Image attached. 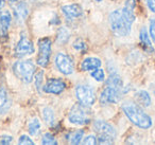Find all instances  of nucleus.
<instances>
[{
  "mask_svg": "<svg viewBox=\"0 0 155 145\" xmlns=\"http://www.w3.org/2000/svg\"><path fill=\"white\" fill-rule=\"evenodd\" d=\"M12 141H13V138H12L11 136H8V134L0 136V144H3V145L11 144Z\"/></svg>",
  "mask_w": 155,
  "mask_h": 145,
  "instance_id": "cd10ccee",
  "label": "nucleus"
},
{
  "mask_svg": "<svg viewBox=\"0 0 155 145\" xmlns=\"http://www.w3.org/2000/svg\"><path fill=\"white\" fill-rule=\"evenodd\" d=\"M18 144H20V145H25V144L34 145V142L31 140L30 137L26 136V134H22V136L19 138V140H18Z\"/></svg>",
  "mask_w": 155,
  "mask_h": 145,
  "instance_id": "bb28decb",
  "label": "nucleus"
},
{
  "mask_svg": "<svg viewBox=\"0 0 155 145\" xmlns=\"http://www.w3.org/2000/svg\"><path fill=\"white\" fill-rule=\"evenodd\" d=\"M41 125L39 120L37 119V118H34V119L29 123V132H30V134H32V136H36L39 132V130H41Z\"/></svg>",
  "mask_w": 155,
  "mask_h": 145,
  "instance_id": "4be33fe9",
  "label": "nucleus"
},
{
  "mask_svg": "<svg viewBox=\"0 0 155 145\" xmlns=\"http://www.w3.org/2000/svg\"><path fill=\"white\" fill-rule=\"evenodd\" d=\"M122 110L127 118L137 127L141 129H149L152 126V119L147 114L140 106L132 102H127L122 104Z\"/></svg>",
  "mask_w": 155,
  "mask_h": 145,
  "instance_id": "7ed1b4c3",
  "label": "nucleus"
},
{
  "mask_svg": "<svg viewBox=\"0 0 155 145\" xmlns=\"http://www.w3.org/2000/svg\"><path fill=\"white\" fill-rule=\"evenodd\" d=\"M122 89L123 83L120 75L116 72H112L100 94V103L104 105L118 103L122 96Z\"/></svg>",
  "mask_w": 155,
  "mask_h": 145,
  "instance_id": "f03ea898",
  "label": "nucleus"
},
{
  "mask_svg": "<svg viewBox=\"0 0 155 145\" xmlns=\"http://www.w3.org/2000/svg\"><path fill=\"white\" fill-rule=\"evenodd\" d=\"M135 98H136V101H137L138 104H139L140 106L149 107L151 105L150 94H149L146 90H139V91H137L135 94Z\"/></svg>",
  "mask_w": 155,
  "mask_h": 145,
  "instance_id": "a211bd4d",
  "label": "nucleus"
},
{
  "mask_svg": "<svg viewBox=\"0 0 155 145\" xmlns=\"http://www.w3.org/2000/svg\"><path fill=\"white\" fill-rule=\"evenodd\" d=\"M5 0H0V11L5 8Z\"/></svg>",
  "mask_w": 155,
  "mask_h": 145,
  "instance_id": "2f4dec72",
  "label": "nucleus"
},
{
  "mask_svg": "<svg viewBox=\"0 0 155 145\" xmlns=\"http://www.w3.org/2000/svg\"><path fill=\"white\" fill-rule=\"evenodd\" d=\"M75 95L81 104L91 106L96 102V93L94 88L88 85H78L75 87Z\"/></svg>",
  "mask_w": 155,
  "mask_h": 145,
  "instance_id": "0eeeda50",
  "label": "nucleus"
},
{
  "mask_svg": "<svg viewBox=\"0 0 155 145\" xmlns=\"http://www.w3.org/2000/svg\"><path fill=\"white\" fill-rule=\"evenodd\" d=\"M73 48H74L75 50H78V51H85V50L87 49L85 41L81 38L77 39V40L73 43Z\"/></svg>",
  "mask_w": 155,
  "mask_h": 145,
  "instance_id": "393cba45",
  "label": "nucleus"
},
{
  "mask_svg": "<svg viewBox=\"0 0 155 145\" xmlns=\"http://www.w3.org/2000/svg\"><path fill=\"white\" fill-rule=\"evenodd\" d=\"M135 0H127L121 10H115L108 16L110 26L113 33L117 36H127L131 33L132 26L136 19L134 10Z\"/></svg>",
  "mask_w": 155,
  "mask_h": 145,
  "instance_id": "f257e3e1",
  "label": "nucleus"
},
{
  "mask_svg": "<svg viewBox=\"0 0 155 145\" xmlns=\"http://www.w3.org/2000/svg\"><path fill=\"white\" fill-rule=\"evenodd\" d=\"M62 11L64 13L65 17L68 19H74V18L81 17L83 15V9L80 5H67L62 8Z\"/></svg>",
  "mask_w": 155,
  "mask_h": 145,
  "instance_id": "f8f14e48",
  "label": "nucleus"
},
{
  "mask_svg": "<svg viewBox=\"0 0 155 145\" xmlns=\"http://www.w3.org/2000/svg\"><path fill=\"white\" fill-rule=\"evenodd\" d=\"M94 129L98 134L97 142L99 144H112L116 139V130L110 124L104 121H96L94 123Z\"/></svg>",
  "mask_w": 155,
  "mask_h": 145,
  "instance_id": "20e7f679",
  "label": "nucleus"
},
{
  "mask_svg": "<svg viewBox=\"0 0 155 145\" xmlns=\"http://www.w3.org/2000/svg\"><path fill=\"white\" fill-rule=\"evenodd\" d=\"M139 41H140V46L142 47V49L147 52V53H155V50L152 46L151 43V39L148 36V32L144 28H142L140 30L139 33Z\"/></svg>",
  "mask_w": 155,
  "mask_h": 145,
  "instance_id": "4468645a",
  "label": "nucleus"
},
{
  "mask_svg": "<svg viewBox=\"0 0 155 145\" xmlns=\"http://www.w3.org/2000/svg\"><path fill=\"white\" fill-rule=\"evenodd\" d=\"M83 143L87 145H93V144H97L98 142H97V138H96L95 136H93V134H91V136L86 137V138L84 139Z\"/></svg>",
  "mask_w": 155,
  "mask_h": 145,
  "instance_id": "c756f323",
  "label": "nucleus"
},
{
  "mask_svg": "<svg viewBox=\"0 0 155 145\" xmlns=\"http://www.w3.org/2000/svg\"><path fill=\"white\" fill-rule=\"evenodd\" d=\"M91 75V77L95 79L97 82H103L104 79H105V73L100 68H97V69H95V70H93Z\"/></svg>",
  "mask_w": 155,
  "mask_h": 145,
  "instance_id": "b1692460",
  "label": "nucleus"
},
{
  "mask_svg": "<svg viewBox=\"0 0 155 145\" xmlns=\"http://www.w3.org/2000/svg\"><path fill=\"white\" fill-rule=\"evenodd\" d=\"M43 115H44V120H45L48 125H50V126L54 125L55 118H54V112L51 108L45 107V108L43 109Z\"/></svg>",
  "mask_w": 155,
  "mask_h": 145,
  "instance_id": "412c9836",
  "label": "nucleus"
},
{
  "mask_svg": "<svg viewBox=\"0 0 155 145\" xmlns=\"http://www.w3.org/2000/svg\"><path fill=\"white\" fill-rule=\"evenodd\" d=\"M68 120L70 123L75 125H86L91 122V110L88 106L83 104H75L72 106L68 115Z\"/></svg>",
  "mask_w": 155,
  "mask_h": 145,
  "instance_id": "423d86ee",
  "label": "nucleus"
},
{
  "mask_svg": "<svg viewBox=\"0 0 155 145\" xmlns=\"http://www.w3.org/2000/svg\"><path fill=\"white\" fill-rule=\"evenodd\" d=\"M66 88V84L58 79H50L47 81L46 85L44 86V91L47 93L52 94H60Z\"/></svg>",
  "mask_w": 155,
  "mask_h": 145,
  "instance_id": "9b49d317",
  "label": "nucleus"
},
{
  "mask_svg": "<svg viewBox=\"0 0 155 145\" xmlns=\"http://www.w3.org/2000/svg\"><path fill=\"white\" fill-rule=\"evenodd\" d=\"M13 71L20 81H22L26 84H29L32 82L33 76H34L35 65L33 64V62L29 60H18L14 64Z\"/></svg>",
  "mask_w": 155,
  "mask_h": 145,
  "instance_id": "39448f33",
  "label": "nucleus"
},
{
  "mask_svg": "<svg viewBox=\"0 0 155 145\" xmlns=\"http://www.w3.org/2000/svg\"><path fill=\"white\" fill-rule=\"evenodd\" d=\"M12 21V16L10 12H0V38H5L8 35V30Z\"/></svg>",
  "mask_w": 155,
  "mask_h": 145,
  "instance_id": "ddd939ff",
  "label": "nucleus"
},
{
  "mask_svg": "<svg viewBox=\"0 0 155 145\" xmlns=\"http://www.w3.org/2000/svg\"><path fill=\"white\" fill-rule=\"evenodd\" d=\"M69 37H70V32L67 28H61L58 31V36H56V43L60 45H64L68 41Z\"/></svg>",
  "mask_w": 155,
  "mask_h": 145,
  "instance_id": "aec40b11",
  "label": "nucleus"
},
{
  "mask_svg": "<svg viewBox=\"0 0 155 145\" xmlns=\"http://www.w3.org/2000/svg\"><path fill=\"white\" fill-rule=\"evenodd\" d=\"M35 51L33 43L25 35H21L19 41L17 43L15 48V56L17 57H24L27 55H31Z\"/></svg>",
  "mask_w": 155,
  "mask_h": 145,
  "instance_id": "9d476101",
  "label": "nucleus"
},
{
  "mask_svg": "<svg viewBox=\"0 0 155 145\" xmlns=\"http://www.w3.org/2000/svg\"><path fill=\"white\" fill-rule=\"evenodd\" d=\"M102 65L101 60L97 57H87L81 64V69L84 71H93L97 68H100Z\"/></svg>",
  "mask_w": 155,
  "mask_h": 145,
  "instance_id": "2eb2a0df",
  "label": "nucleus"
},
{
  "mask_svg": "<svg viewBox=\"0 0 155 145\" xmlns=\"http://www.w3.org/2000/svg\"><path fill=\"white\" fill-rule=\"evenodd\" d=\"M9 1H11V2H15L16 0H9Z\"/></svg>",
  "mask_w": 155,
  "mask_h": 145,
  "instance_id": "473e14b6",
  "label": "nucleus"
},
{
  "mask_svg": "<svg viewBox=\"0 0 155 145\" xmlns=\"http://www.w3.org/2000/svg\"><path fill=\"white\" fill-rule=\"evenodd\" d=\"M41 143L44 145H56L58 144V141L55 140V138L53 137V134H51L50 132H47L43 136V139H41Z\"/></svg>",
  "mask_w": 155,
  "mask_h": 145,
  "instance_id": "5701e85b",
  "label": "nucleus"
},
{
  "mask_svg": "<svg viewBox=\"0 0 155 145\" xmlns=\"http://www.w3.org/2000/svg\"><path fill=\"white\" fill-rule=\"evenodd\" d=\"M96 1H98V2H100V1H102V0H96Z\"/></svg>",
  "mask_w": 155,
  "mask_h": 145,
  "instance_id": "72a5a7b5",
  "label": "nucleus"
},
{
  "mask_svg": "<svg viewBox=\"0 0 155 145\" xmlns=\"http://www.w3.org/2000/svg\"><path fill=\"white\" fill-rule=\"evenodd\" d=\"M83 136H84L83 130H73V131H70L67 134L66 139L71 144H80L83 139Z\"/></svg>",
  "mask_w": 155,
  "mask_h": 145,
  "instance_id": "6ab92c4d",
  "label": "nucleus"
},
{
  "mask_svg": "<svg viewBox=\"0 0 155 145\" xmlns=\"http://www.w3.org/2000/svg\"><path fill=\"white\" fill-rule=\"evenodd\" d=\"M38 56H37V65L46 68L49 64L50 55H51V40L47 37L38 40Z\"/></svg>",
  "mask_w": 155,
  "mask_h": 145,
  "instance_id": "6e6552de",
  "label": "nucleus"
},
{
  "mask_svg": "<svg viewBox=\"0 0 155 145\" xmlns=\"http://www.w3.org/2000/svg\"><path fill=\"white\" fill-rule=\"evenodd\" d=\"M11 106L9 94L5 89H0V114H5Z\"/></svg>",
  "mask_w": 155,
  "mask_h": 145,
  "instance_id": "f3484780",
  "label": "nucleus"
},
{
  "mask_svg": "<svg viewBox=\"0 0 155 145\" xmlns=\"http://www.w3.org/2000/svg\"><path fill=\"white\" fill-rule=\"evenodd\" d=\"M28 8H27L26 3L20 2L18 3L16 7H14V14H15V17L17 18V20L19 22H24L25 20L28 17Z\"/></svg>",
  "mask_w": 155,
  "mask_h": 145,
  "instance_id": "dca6fc26",
  "label": "nucleus"
},
{
  "mask_svg": "<svg viewBox=\"0 0 155 145\" xmlns=\"http://www.w3.org/2000/svg\"><path fill=\"white\" fill-rule=\"evenodd\" d=\"M146 3L148 5L149 10L153 13H155V0H146Z\"/></svg>",
  "mask_w": 155,
  "mask_h": 145,
  "instance_id": "7c9ffc66",
  "label": "nucleus"
},
{
  "mask_svg": "<svg viewBox=\"0 0 155 145\" xmlns=\"http://www.w3.org/2000/svg\"><path fill=\"white\" fill-rule=\"evenodd\" d=\"M43 79H44V72L43 71H39L35 74V86H36L37 90L41 89V84H43Z\"/></svg>",
  "mask_w": 155,
  "mask_h": 145,
  "instance_id": "a878e982",
  "label": "nucleus"
},
{
  "mask_svg": "<svg viewBox=\"0 0 155 145\" xmlns=\"http://www.w3.org/2000/svg\"><path fill=\"white\" fill-rule=\"evenodd\" d=\"M56 68L58 69L60 72H62L65 75H70L74 71V65L71 57L67 54L64 53H58L54 58Z\"/></svg>",
  "mask_w": 155,
  "mask_h": 145,
  "instance_id": "1a4fd4ad",
  "label": "nucleus"
},
{
  "mask_svg": "<svg viewBox=\"0 0 155 145\" xmlns=\"http://www.w3.org/2000/svg\"><path fill=\"white\" fill-rule=\"evenodd\" d=\"M150 35L153 43L155 44V18H152L150 20Z\"/></svg>",
  "mask_w": 155,
  "mask_h": 145,
  "instance_id": "c85d7f7f",
  "label": "nucleus"
}]
</instances>
